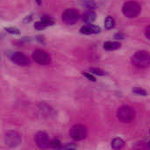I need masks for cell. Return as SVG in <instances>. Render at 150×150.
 Returning a JSON list of instances; mask_svg holds the SVG:
<instances>
[{"label": "cell", "mask_w": 150, "mask_h": 150, "mask_svg": "<svg viewBox=\"0 0 150 150\" xmlns=\"http://www.w3.org/2000/svg\"><path fill=\"white\" fill-rule=\"evenodd\" d=\"M34 141L36 145L40 149H47L50 147V140L47 133L43 131H40L35 134Z\"/></svg>", "instance_id": "ba28073f"}, {"label": "cell", "mask_w": 150, "mask_h": 150, "mask_svg": "<svg viewBox=\"0 0 150 150\" xmlns=\"http://www.w3.org/2000/svg\"><path fill=\"white\" fill-rule=\"evenodd\" d=\"M11 61L18 65V66H23V67H25V66H28L31 62H30V59L24 54L20 53V52H16V53H13L11 55Z\"/></svg>", "instance_id": "9c48e42d"}, {"label": "cell", "mask_w": 150, "mask_h": 150, "mask_svg": "<svg viewBox=\"0 0 150 150\" xmlns=\"http://www.w3.org/2000/svg\"><path fill=\"white\" fill-rule=\"evenodd\" d=\"M83 4L89 10H93L96 7V3L93 0H84Z\"/></svg>", "instance_id": "ac0fdd59"}, {"label": "cell", "mask_w": 150, "mask_h": 150, "mask_svg": "<svg viewBox=\"0 0 150 150\" xmlns=\"http://www.w3.org/2000/svg\"><path fill=\"white\" fill-rule=\"evenodd\" d=\"M32 57L33 61L40 65H49L51 63L50 55L42 49H35L33 52Z\"/></svg>", "instance_id": "52a82bcc"}, {"label": "cell", "mask_w": 150, "mask_h": 150, "mask_svg": "<svg viewBox=\"0 0 150 150\" xmlns=\"http://www.w3.org/2000/svg\"><path fill=\"white\" fill-rule=\"evenodd\" d=\"M120 47H121V44L120 42H116V41H106L104 43V49H105L107 51L117 50Z\"/></svg>", "instance_id": "7c38bea8"}, {"label": "cell", "mask_w": 150, "mask_h": 150, "mask_svg": "<svg viewBox=\"0 0 150 150\" xmlns=\"http://www.w3.org/2000/svg\"><path fill=\"white\" fill-rule=\"evenodd\" d=\"M69 136L75 141H82L86 138L87 127L82 124H76L69 129Z\"/></svg>", "instance_id": "277c9868"}, {"label": "cell", "mask_w": 150, "mask_h": 150, "mask_svg": "<svg viewBox=\"0 0 150 150\" xmlns=\"http://www.w3.org/2000/svg\"><path fill=\"white\" fill-rule=\"evenodd\" d=\"M40 20H42V21L47 25V26H48V25H54V19H53L50 16H47V15L42 16V17H41V18H40Z\"/></svg>", "instance_id": "e0dca14e"}, {"label": "cell", "mask_w": 150, "mask_h": 150, "mask_svg": "<svg viewBox=\"0 0 150 150\" xmlns=\"http://www.w3.org/2000/svg\"><path fill=\"white\" fill-rule=\"evenodd\" d=\"M132 63L140 69H145L150 66V53L146 50L137 51L131 58Z\"/></svg>", "instance_id": "6da1fadb"}, {"label": "cell", "mask_w": 150, "mask_h": 150, "mask_svg": "<svg viewBox=\"0 0 150 150\" xmlns=\"http://www.w3.org/2000/svg\"><path fill=\"white\" fill-rule=\"evenodd\" d=\"M115 38H116V39H122V35L120 34V33H117V34L115 35Z\"/></svg>", "instance_id": "484cf974"}, {"label": "cell", "mask_w": 150, "mask_h": 150, "mask_svg": "<svg viewBox=\"0 0 150 150\" xmlns=\"http://www.w3.org/2000/svg\"><path fill=\"white\" fill-rule=\"evenodd\" d=\"M40 111L42 116H50L52 115V112H53V110L46 105H42V106L40 108Z\"/></svg>", "instance_id": "9a60e30c"}, {"label": "cell", "mask_w": 150, "mask_h": 150, "mask_svg": "<svg viewBox=\"0 0 150 150\" xmlns=\"http://www.w3.org/2000/svg\"><path fill=\"white\" fill-rule=\"evenodd\" d=\"M117 118L123 123H130L135 118V111L129 105H122L117 111Z\"/></svg>", "instance_id": "7a4b0ae2"}, {"label": "cell", "mask_w": 150, "mask_h": 150, "mask_svg": "<svg viewBox=\"0 0 150 150\" xmlns=\"http://www.w3.org/2000/svg\"><path fill=\"white\" fill-rule=\"evenodd\" d=\"M145 36L150 40V25H148L145 29Z\"/></svg>", "instance_id": "cb8c5ba5"}, {"label": "cell", "mask_w": 150, "mask_h": 150, "mask_svg": "<svg viewBox=\"0 0 150 150\" xmlns=\"http://www.w3.org/2000/svg\"><path fill=\"white\" fill-rule=\"evenodd\" d=\"M22 138L19 133L16 131H8L4 134V142L10 148H16L21 143Z\"/></svg>", "instance_id": "8992f818"}, {"label": "cell", "mask_w": 150, "mask_h": 150, "mask_svg": "<svg viewBox=\"0 0 150 150\" xmlns=\"http://www.w3.org/2000/svg\"><path fill=\"white\" fill-rule=\"evenodd\" d=\"M36 2H37V4L40 5V4H41V0H35Z\"/></svg>", "instance_id": "4316f807"}, {"label": "cell", "mask_w": 150, "mask_h": 150, "mask_svg": "<svg viewBox=\"0 0 150 150\" xmlns=\"http://www.w3.org/2000/svg\"><path fill=\"white\" fill-rule=\"evenodd\" d=\"M90 71L91 72V74L93 75H97V76H105V72L103 71L102 69H96V68H93V69H91Z\"/></svg>", "instance_id": "44dd1931"}, {"label": "cell", "mask_w": 150, "mask_h": 150, "mask_svg": "<svg viewBox=\"0 0 150 150\" xmlns=\"http://www.w3.org/2000/svg\"><path fill=\"white\" fill-rule=\"evenodd\" d=\"M132 91H133L134 94H136V95L146 96V95L148 94V93H147V91H146L145 90H143V89H141V88H138V87H136V88H134Z\"/></svg>", "instance_id": "ffe728a7"}, {"label": "cell", "mask_w": 150, "mask_h": 150, "mask_svg": "<svg viewBox=\"0 0 150 150\" xmlns=\"http://www.w3.org/2000/svg\"><path fill=\"white\" fill-rule=\"evenodd\" d=\"M6 31L10 33H12V34H18L19 33L18 29L13 28V27H8V28H6Z\"/></svg>", "instance_id": "7402d4cb"}, {"label": "cell", "mask_w": 150, "mask_h": 150, "mask_svg": "<svg viewBox=\"0 0 150 150\" xmlns=\"http://www.w3.org/2000/svg\"><path fill=\"white\" fill-rule=\"evenodd\" d=\"M115 25V20L112 17H107L105 20V29L107 30H110V29H112Z\"/></svg>", "instance_id": "5bb4252c"}, {"label": "cell", "mask_w": 150, "mask_h": 150, "mask_svg": "<svg viewBox=\"0 0 150 150\" xmlns=\"http://www.w3.org/2000/svg\"><path fill=\"white\" fill-rule=\"evenodd\" d=\"M33 27L36 30H43V29H45L47 27V25L42 20H40V21H37V22L34 23Z\"/></svg>", "instance_id": "d6986e66"}, {"label": "cell", "mask_w": 150, "mask_h": 150, "mask_svg": "<svg viewBox=\"0 0 150 150\" xmlns=\"http://www.w3.org/2000/svg\"><path fill=\"white\" fill-rule=\"evenodd\" d=\"M142 11L141 5L135 1H127L123 4L122 11L123 14L129 18H136Z\"/></svg>", "instance_id": "3957f363"}, {"label": "cell", "mask_w": 150, "mask_h": 150, "mask_svg": "<svg viewBox=\"0 0 150 150\" xmlns=\"http://www.w3.org/2000/svg\"><path fill=\"white\" fill-rule=\"evenodd\" d=\"M79 12L77 10L74 8H69L65 10L62 15V19L66 25H74L79 19Z\"/></svg>", "instance_id": "5b68a950"}, {"label": "cell", "mask_w": 150, "mask_h": 150, "mask_svg": "<svg viewBox=\"0 0 150 150\" xmlns=\"http://www.w3.org/2000/svg\"><path fill=\"white\" fill-rule=\"evenodd\" d=\"M83 76H85L89 80H91V81H92V82H95L96 81V78L92 76V74L91 73H87V72H83Z\"/></svg>", "instance_id": "603a6c76"}, {"label": "cell", "mask_w": 150, "mask_h": 150, "mask_svg": "<svg viewBox=\"0 0 150 150\" xmlns=\"http://www.w3.org/2000/svg\"><path fill=\"white\" fill-rule=\"evenodd\" d=\"M112 148L115 150L121 149L124 148L125 146V142L121 139V138H114L112 141V144H111Z\"/></svg>", "instance_id": "4fadbf2b"}, {"label": "cell", "mask_w": 150, "mask_h": 150, "mask_svg": "<svg viewBox=\"0 0 150 150\" xmlns=\"http://www.w3.org/2000/svg\"><path fill=\"white\" fill-rule=\"evenodd\" d=\"M76 146H73V145H71V144H70V145L69 144V145H67V146H63L62 149H76Z\"/></svg>", "instance_id": "d4e9b609"}, {"label": "cell", "mask_w": 150, "mask_h": 150, "mask_svg": "<svg viewBox=\"0 0 150 150\" xmlns=\"http://www.w3.org/2000/svg\"><path fill=\"white\" fill-rule=\"evenodd\" d=\"M50 148L60 149H62L63 146L62 145L61 142L58 139H53L52 141H50Z\"/></svg>", "instance_id": "2e32d148"}, {"label": "cell", "mask_w": 150, "mask_h": 150, "mask_svg": "<svg viewBox=\"0 0 150 150\" xmlns=\"http://www.w3.org/2000/svg\"><path fill=\"white\" fill-rule=\"evenodd\" d=\"M97 14L93 10H87L83 14V21L86 24H92L95 19H96Z\"/></svg>", "instance_id": "8fae6325"}, {"label": "cell", "mask_w": 150, "mask_h": 150, "mask_svg": "<svg viewBox=\"0 0 150 150\" xmlns=\"http://www.w3.org/2000/svg\"><path fill=\"white\" fill-rule=\"evenodd\" d=\"M101 28L98 25H94L92 24H87L81 27L80 29V33L83 34H86V35H90V34H96L100 33Z\"/></svg>", "instance_id": "30bf717a"}]
</instances>
